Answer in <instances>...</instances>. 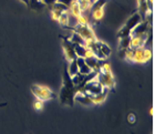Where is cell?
<instances>
[{
  "label": "cell",
  "instance_id": "cell-3",
  "mask_svg": "<svg viewBox=\"0 0 155 134\" xmlns=\"http://www.w3.org/2000/svg\"><path fill=\"white\" fill-rule=\"evenodd\" d=\"M87 47L90 48L91 51L93 52V56L99 60H107L111 56V52H112L109 44H107L105 42H103V41H101L99 39H97L94 42L90 43V44H87Z\"/></svg>",
  "mask_w": 155,
  "mask_h": 134
},
{
  "label": "cell",
  "instance_id": "cell-15",
  "mask_svg": "<svg viewBox=\"0 0 155 134\" xmlns=\"http://www.w3.org/2000/svg\"><path fill=\"white\" fill-rule=\"evenodd\" d=\"M137 9H139L137 12L141 15L143 20H145L149 15H152V12H149L147 9V0H137Z\"/></svg>",
  "mask_w": 155,
  "mask_h": 134
},
{
  "label": "cell",
  "instance_id": "cell-4",
  "mask_svg": "<svg viewBox=\"0 0 155 134\" xmlns=\"http://www.w3.org/2000/svg\"><path fill=\"white\" fill-rule=\"evenodd\" d=\"M31 92L37 98V100H40V101L43 102L55 98V94L53 93V91L50 90L48 87H45V85L33 84L31 87Z\"/></svg>",
  "mask_w": 155,
  "mask_h": 134
},
{
  "label": "cell",
  "instance_id": "cell-28",
  "mask_svg": "<svg viewBox=\"0 0 155 134\" xmlns=\"http://www.w3.org/2000/svg\"><path fill=\"white\" fill-rule=\"evenodd\" d=\"M75 0H57V2H60V3H62V5H65V6L68 7H70V5H71L72 2H74Z\"/></svg>",
  "mask_w": 155,
  "mask_h": 134
},
{
  "label": "cell",
  "instance_id": "cell-2",
  "mask_svg": "<svg viewBox=\"0 0 155 134\" xmlns=\"http://www.w3.org/2000/svg\"><path fill=\"white\" fill-rule=\"evenodd\" d=\"M64 29L71 30L72 32H75V33H78L79 36L82 37L84 39V41H85V44H87V46L90 44V43L94 42V41L97 39L91 25H80V23H77L74 27H65Z\"/></svg>",
  "mask_w": 155,
  "mask_h": 134
},
{
  "label": "cell",
  "instance_id": "cell-9",
  "mask_svg": "<svg viewBox=\"0 0 155 134\" xmlns=\"http://www.w3.org/2000/svg\"><path fill=\"white\" fill-rule=\"evenodd\" d=\"M141 21H143L141 15H140L139 12H134L132 16L130 17L129 19L126 20V22L124 23L123 28H124L125 30H127V31L131 33V31H132V30L134 29V28H135V27L141 22Z\"/></svg>",
  "mask_w": 155,
  "mask_h": 134
},
{
  "label": "cell",
  "instance_id": "cell-20",
  "mask_svg": "<svg viewBox=\"0 0 155 134\" xmlns=\"http://www.w3.org/2000/svg\"><path fill=\"white\" fill-rule=\"evenodd\" d=\"M94 1L95 0H78V3H79L82 11H90Z\"/></svg>",
  "mask_w": 155,
  "mask_h": 134
},
{
  "label": "cell",
  "instance_id": "cell-8",
  "mask_svg": "<svg viewBox=\"0 0 155 134\" xmlns=\"http://www.w3.org/2000/svg\"><path fill=\"white\" fill-rule=\"evenodd\" d=\"M103 89L104 88L100 84V82L97 81V79H94V80H92V81L87 82V83L83 85V88L80 89V90H82V91L87 93V94L93 95V94H97V93L102 92L103 91ZM80 90H78V91H80Z\"/></svg>",
  "mask_w": 155,
  "mask_h": 134
},
{
  "label": "cell",
  "instance_id": "cell-25",
  "mask_svg": "<svg viewBox=\"0 0 155 134\" xmlns=\"http://www.w3.org/2000/svg\"><path fill=\"white\" fill-rule=\"evenodd\" d=\"M91 71H92V70H91V68L87 66V63H84L83 66L79 67V73H81V74L85 75V74H87V73H90Z\"/></svg>",
  "mask_w": 155,
  "mask_h": 134
},
{
  "label": "cell",
  "instance_id": "cell-10",
  "mask_svg": "<svg viewBox=\"0 0 155 134\" xmlns=\"http://www.w3.org/2000/svg\"><path fill=\"white\" fill-rule=\"evenodd\" d=\"M50 7H51V9H50V16H51L52 19L57 20V21H58L59 17L61 16V13L65 12V11H69L68 7L60 2H55Z\"/></svg>",
  "mask_w": 155,
  "mask_h": 134
},
{
  "label": "cell",
  "instance_id": "cell-22",
  "mask_svg": "<svg viewBox=\"0 0 155 134\" xmlns=\"http://www.w3.org/2000/svg\"><path fill=\"white\" fill-rule=\"evenodd\" d=\"M67 70H68L69 74L71 75V77L77 74L78 72H79V67H78L75 60H72V61L68 62V64H67Z\"/></svg>",
  "mask_w": 155,
  "mask_h": 134
},
{
  "label": "cell",
  "instance_id": "cell-23",
  "mask_svg": "<svg viewBox=\"0 0 155 134\" xmlns=\"http://www.w3.org/2000/svg\"><path fill=\"white\" fill-rule=\"evenodd\" d=\"M130 44H131V36L121 38L119 41V50L127 49V48H130Z\"/></svg>",
  "mask_w": 155,
  "mask_h": 134
},
{
  "label": "cell",
  "instance_id": "cell-16",
  "mask_svg": "<svg viewBox=\"0 0 155 134\" xmlns=\"http://www.w3.org/2000/svg\"><path fill=\"white\" fill-rule=\"evenodd\" d=\"M27 6L33 11H41L42 9H45V5L42 2V0H29Z\"/></svg>",
  "mask_w": 155,
  "mask_h": 134
},
{
  "label": "cell",
  "instance_id": "cell-14",
  "mask_svg": "<svg viewBox=\"0 0 155 134\" xmlns=\"http://www.w3.org/2000/svg\"><path fill=\"white\" fill-rule=\"evenodd\" d=\"M84 60H85V63L90 67L92 71H97V72H99V70H100V67L102 66V63H103V61H104V60H99L97 58H95L94 56L84 58Z\"/></svg>",
  "mask_w": 155,
  "mask_h": 134
},
{
  "label": "cell",
  "instance_id": "cell-19",
  "mask_svg": "<svg viewBox=\"0 0 155 134\" xmlns=\"http://www.w3.org/2000/svg\"><path fill=\"white\" fill-rule=\"evenodd\" d=\"M74 44V43H73ZM87 46H82V44H74V52L77 54V57H80V58H85L87 56Z\"/></svg>",
  "mask_w": 155,
  "mask_h": 134
},
{
  "label": "cell",
  "instance_id": "cell-24",
  "mask_svg": "<svg viewBox=\"0 0 155 134\" xmlns=\"http://www.w3.org/2000/svg\"><path fill=\"white\" fill-rule=\"evenodd\" d=\"M71 80H72V83H73V85H74V87H79V85H81L82 83H83L84 75L81 74V73H79V72H78L77 74L72 75V77H71Z\"/></svg>",
  "mask_w": 155,
  "mask_h": 134
},
{
  "label": "cell",
  "instance_id": "cell-18",
  "mask_svg": "<svg viewBox=\"0 0 155 134\" xmlns=\"http://www.w3.org/2000/svg\"><path fill=\"white\" fill-rule=\"evenodd\" d=\"M58 22L63 28L69 27V23H70V13H69V11H65V12L61 13V16L59 17L58 19Z\"/></svg>",
  "mask_w": 155,
  "mask_h": 134
},
{
  "label": "cell",
  "instance_id": "cell-31",
  "mask_svg": "<svg viewBox=\"0 0 155 134\" xmlns=\"http://www.w3.org/2000/svg\"><path fill=\"white\" fill-rule=\"evenodd\" d=\"M20 1H22V2H25L26 5H28V1H29V0H20Z\"/></svg>",
  "mask_w": 155,
  "mask_h": 134
},
{
  "label": "cell",
  "instance_id": "cell-29",
  "mask_svg": "<svg viewBox=\"0 0 155 134\" xmlns=\"http://www.w3.org/2000/svg\"><path fill=\"white\" fill-rule=\"evenodd\" d=\"M42 2L45 3V6H52L53 3L57 2V0H42Z\"/></svg>",
  "mask_w": 155,
  "mask_h": 134
},
{
  "label": "cell",
  "instance_id": "cell-13",
  "mask_svg": "<svg viewBox=\"0 0 155 134\" xmlns=\"http://www.w3.org/2000/svg\"><path fill=\"white\" fill-rule=\"evenodd\" d=\"M109 92L110 90H107V89L104 88L103 91L100 92V93H97V94H93V95H90V99L92 103L94 105H100L102 104L104 101H105V99L107 98V94H109Z\"/></svg>",
  "mask_w": 155,
  "mask_h": 134
},
{
  "label": "cell",
  "instance_id": "cell-5",
  "mask_svg": "<svg viewBox=\"0 0 155 134\" xmlns=\"http://www.w3.org/2000/svg\"><path fill=\"white\" fill-rule=\"evenodd\" d=\"M151 58H152V50H151V48L141 47V48H136V49L133 50L132 62L145 63L147 61H150Z\"/></svg>",
  "mask_w": 155,
  "mask_h": 134
},
{
  "label": "cell",
  "instance_id": "cell-7",
  "mask_svg": "<svg viewBox=\"0 0 155 134\" xmlns=\"http://www.w3.org/2000/svg\"><path fill=\"white\" fill-rule=\"evenodd\" d=\"M63 41H62V49L64 53V58L67 62H70L72 60H75L77 54L74 52V44L69 40L68 37H61Z\"/></svg>",
  "mask_w": 155,
  "mask_h": 134
},
{
  "label": "cell",
  "instance_id": "cell-1",
  "mask_svg": "<svg viewBox=\"0 0 155 134\" xmlns=\"http://www.w3.org/2000/svg\"><path fill=\"white\" fill-rule=\"evenodd\" d=\"M74 94H75V87L72 83L71 75L69 74L67 70V64H64V70H63V85L60 90L59 94V100L61 104L68 105V106H73L74 104Z\"/></svg>",
  "mask_w": 155,
  "mask_h": 134
},
{
  "label": "cell",
  "instance_id": "cell-17",
  "mask_svg": "<svg viewBox=\"0 0 155 134\" xmlns=\"http://www.w3.org/2000/svg\"><path fill=\"white\" fill-rule=\"evenodd\" d=\"M69 13L73 16L74 18H79L81 16V13H82V10H81L80 6H79V3H78V0H75L74 2H72L69 7Z\"/></svg>",
  "mask_w": 155,
  "mask_h": 134
},
{
  "label": "cell",
  "instance_id": "cell-21",
  "mask_svg": "<svg viewBox=\"0 0 155 134\" xmlns=\"http://www.w3.org/2000/svg\"><path fill=\"white\" fill-rule=\"evenodd\" d=\"M68 38H69V40H70L72 43H74V44H82V46H87L83 38H82L81 36H79V34H78V33H75V32H72L71 36L68 37Z\"/></svg>",
  "mask_w": 155,
  "mask_h": 134
},
{
  "label": "cell",
  "instance_id": "cell-11",
  "mask_svg": "<svg viewBox=\"0 0 155 134\" xmlns=\"http://www.w3.org/2000/svg\"><path fill=\"white\" fill-rule=\"evenodd\" d=\"M149 36L150 33H144V34H139V36H131V44H130V47L133 48V49L144 47Z\"/></svg>",
  "mask_w": 155,
  "mask_h": 134
},
{
  "label": "cell",
  "instance_id": "cell-27",
  "mask_svg": "<svg viewBox=\"0 0 155 134\" xmlns=\"http://www.w3.org/2000/svg\"><path fill=\"white\" fill-rule=\"evenodd\" d=\"M33 108L36 111H41L43 109V101H40V100H36V102L33 103Z\"/></svg>",
  "mask_w": 155,
  "mask_h": 134
},
{
  "label": "cell",
  "instance_id": "cell-26",
  "mask_svg": "<svg viewBox=\"0 0 155 134\" xmlns=\"http://www.w3.org/2000/svg\"><path fill=\"white\" fill-rule=\"evenodd\" d=\"M127 122H129L131 125L135 124V122H136V115H135V113H133V112L129 113V115H127Z\"/></svg>",
  "mask_w": 155,
  "mask_h": 134
},
{
  "label": "cell",
  "instance_id": "cell-12",
  "mask_svg": "<svg viewBox=\"0 0 155 134\" xmlns=\"http://www.w3.org/2000/svg\"><path fill=\"white\" fill-rule=\"evenodd\" d=\"M74 102H78V103H80V104H82V105H85V106L93 105V103H92V101H91V99H90V94L83 92L82 90L75 92Z\"/></svg>",
  "mask_w": 155,
  "mask_h": 134
},
{
  "label": "cell",
  "instance_id": "cell-6",
  "mask_svg": "<svg viewBox=\"0 0 155 134\" xmlns=\"http://www.w3.org/2000/svg\"><path fill=\"white\" fill-rule=\"evenodd\" d=\"M97 80L100 84L107 90H113L115 88V79L112 72H97Z\"/></svg>",
  "mask_w": 155,
  "mask_h": 134
},
{
  "label": "cell",
  "instance_id": "cell-30",
  "mask_svg": "<svg viewBox=\"0 0 155 134\" xmlns=\"http://www.w3.org/2000/svg\"><path fill=\"white\" fill-rule=\"evenodd\" d=\"M7 103H0V108H2V106H6Z\"/></svg>",
  "mask_w": 155,
  "mask_h": 134
}]
</instances>
